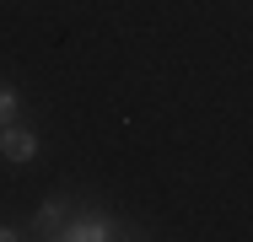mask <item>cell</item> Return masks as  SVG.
Masks as SVG:
<instances>
[{
  "mask_svg": "<svg viewBox=\"0 0 253 242\" xmlns=\"http://www.w3.org/2000/svg\"><path fill=\"white\" fill-rule=\"evenodd\" d=\"M65 221H70V204H59V199L54 204H38V215H33V226L38 232H54V237L65 232Z\"/></svg>",
  "mask_w": 253,
  "mask_h": 242,
  "instance_id": "3957f363",
  "label": "cell"
},
{
  "mask_svg": "<svg viewBox=\"0 0 253 242\" xmlns=\"http://www.w3.org/2000/svg\"><path fill=\"white\" fill-rule=\"evenodd\" d=\"M59 237L65 242H108L113 237V221H108V215H70Z\"/></svg>",
  "mask_w": 253,
  "mask_h": 242,
  "instance_id": "6da1fadb",
  "label": "cell"
},
{
  "mask_svg": "<svg viewBox=\"0 0 253 242\" xmlns=\"http://www.w3.org/2000/svg\"><path fill=\"white\" fill-rule=\"evenodd\" d=\"M0 156H5V161H33V156H38V135L5 124V129H0Z\"/></svg>",
  "mask_w": 253,
  "mask_h": 242,
  "instance_id": "7a4b0ae2",
  "label": "cell"
},
{
  "mask_svg": "<svg viewBox=\"0 0 253 242\" xmlns=\"http://www.w3.org/2000/svg\"><path fill=\"white\" fill-rule=\"evenodd\" d=\"M11 119H16V92H11L5 81H0V129H5Z\"/></svg>",
  "mask_w": 253,
  "mask_h": 242,
  "instance_id": "277c9868",
  "label": "cell"
}]
</instances>
